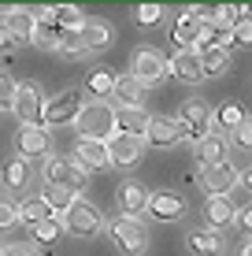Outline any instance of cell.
<instances>
[{"mask_svg":"<svg viewBox=\"0 0 252 256\" xmlns=\"http://www.w3.org/2000/svg\"><path fill=\"white\" fill-rule=\"evenodd\" d=\"M74 130L78 138L85 141H111L119 134V108L108 100H93L82 108V116L74 119Z\"/></svg>","mask_w":252,"mask_h":256,"instance_id":"1","label":"cell"},{"mask_svg":"<svg viewBox=\"0 0 252 256\" xmlns=\"http://www.w3.org/2000/svg\"><path fill=\"white\" fill-rule=\"evenodd\" d=\"M45 182L52 190H67L74 197H82L89 190V171L82 164H74V156H48L45 160Z\"/></svg>","mask_w":252,"mask_h":256,"instance_id":"2","label":"cell"},{"mask_svg":"<svg viewBox=\"0 0 252 256\" xmlns=\"http://www.w3.org/2000/svg\"><path fill=\"white\" fill-rule=\"evenodd\" d=\"M108 234H111V245L123 256H145V249H149V223L145 219L115 216L108 223Z\"/></svg>","mask_w":252,"mask_h":256,"instance_id":"3","label":"cell"},{"mask_svg":"<svg viewBox=\"0 0 252 256\" xmlns=\"http://www.w3.org/2000/svg\"><path fill=\"white\" fill-rule=\"evenodd\" d=\"M178 126H182V138L201 145L208 134H215V116L204 100H182V112H178Z\"/></svg>","mask_w":252,"mask_h":256,"instance_id":"4","label":"cell"},{"mask_svg":"<svg viewBox=\"0 0 252 256\" xmlns=\"http://www.w3.org/2000/svg\"><path fill=\"white\" fill-rule=\"evenodd\" d=\"M63 226H67V234H74V238H97L100 230H108L100 208L93 204V200H85V197H78L71 204V212L63 216Z\"/></svg>","mask_w":252,"mask_h":256,"instance_id":"5","label":"cell"},{"mask_svg":"<svg viewBox=\"0 0 252 256\" xmlns=\"http://www.w3.org/2000/svg\"><path fill=\"white\" fill-rule=\"evenodd\" d=\"M130 74L137 78V82L149 90V86H156V82H163V78L171 74V60H163L156 48H149V45H141L134 52V64H130Z\"/></svg>","mask_w":252,"mask_h":256,"instance_id":"6","label":"cell"},{"mask_svg":"<svg viewBox=\"0 0 252 256\" xmlns=\"http://www.w3.org/2000/svg\"><path fill=\"white\" fill-rule=\"evenodd\" d=\"M82 108H85V100H82V93H78V90H63V93L48 96V104H45V126H74V119L82 116Z\"/></svg>","mask_w":252,"mask_h":256,"instance_id":"7","label":"cell"},{"mask_svg":"<svg viewBox=\"0 0 252 256\" xmlns=\"http://www.w3.org/2000/svg\"><path fill=\"white\" fill-rule=\"evenodd\" d=\"M45 93L37 90V86H30V82H19V93H15V104H11V112H15V119L22 122V126H45Z\"/></svg>","mask_w":252,"mask_h":256,"instance_id":"8","label":"cell"},{"mask_svg":"<svg viewBox=\"0 0 252 256\" xmlns=\"http://www.w3.org/2000/svg\"><path fill=\"white\" fill-rule=\"evenodd\" d=\"M201 186H204L208 197H230L241 186V171L230 160L219 164V167H208V171H201Z\"/></svg>","mask_w":252,"mask_h":256,"instance_id":"9","label":"cell"},{"mask_svg":"<svg viewBox=\"0 0 252 256\" xmlns=\"http://www.w3.org/2000/svg\"><path fill=\"white\" fill-rule=\"evenodd\" d=\"M149 197H152V193L145 190L137 178H126V182H119V190H115V204H119V216H134V219L149 216Z\"/></svg>","mask_w":252,"mask_h":256,"instance_id":"10","label":"cell"},{"mask_svg":"<svg viewBox=\"0 0 252 256\" xmlns=\"http://www.w3.org/2000/svg\"><path fill=\"white\" fill-rule=\"evenodd\" d=\"M149 216L160 219V223H175V219L186 216V197L175 190H160L149 197Z\"/></svg>","mask_w":252,"mask_h":256,"instance_id":"11","label":"cell"},{"mask_svg":"<svg viewBox=\"0 0 252 256\" xmlns=\"http://www.w3.org/2000/svg\"><path fill=\"white\" fill-rule=\"evenodd\" d=\"M74 164H82L85 171H108L111 167V152H108V141H74Z\"/></svg>","mask_w":252,"mask_h":256,"instance_id":"12","label":"cell"},{"mask_svg":"<svg viewBox=\"0 0 252 256\" xmlns=\"http://www.w3.org/2000/svg\"><path fill=\"white\" fill-rule=\"evenodd\" d=\"M108 152H111V167H134L145 156V141L130 134H115L108 141Z\"/></svg>","mask_w":252,"mask_h":256,"instance_id":"13","label":"cell"},{"mask_svg":"<svg viewBox=\"0 0 252 256\" xmlns=\"http://www.w3.org/2000/svg\"><path fill=\"white\" fill-rule=\"evenodd\" d=\"M227 152H230V141H227V134H208L201 145H193V156H197V164L204 167H219V164H227Z\"/></svg>","mask_w":252,"mask_h":256,"instance_id":"14","label":"cell"},{"mask_svg":"<svg viewBox=\"0 0 252 256\" xmlns=\"http://www.w3.org/2000/svg\"><path fill=\"white\" fill-rule=\"evenodd\" d=\"M145 141H152L156 148H171V145H178V141H182V126H178V119H171V116H152V119H149V130H145Z\"/></svg>","mask_w":252,"mask_h":256,"instance_id":"15","label":"cell"},{"mask_svg":"<svg viewBox=\"0 0 252 256\" xmlns=\"http://www.w3.org/2000/svg\"><path fill=\"white\" fill-rule=\"evenodd\" d=\"M171 74L182 78L186 86H201L204 82V64H201V52H175L171 56Z\"/></svg>","mask_w":252,"mask_h":256,"instance_id":"16","label":"cell"},{"mask_svg":"<svg viewBox=\"0 0 252 256\" xmlns=\"http://www.w3.org/2000/svg\"><path fill=\"white\" fill-rule=\"evenodd\" d=\"M30 178H33V167H30V160H22V156L7 160L4 171H0V186L7 193H26L30 190Z\"/></svg>","mask_w":252,"mask_h":256,"instance_id":"17","label":"cell"},{"mask_svg":"<svg viewBox=\"0 0 252 256\" xmlns=\"http://www.w3.org/2000/svg\"><path fill=\"white\" fill-rule=\"evenodd\" d=\"M201 26L189 12H178V22L175 30H171V45H175L178 52H197V41H201Z\"/></svg>","mask_w":252,"mask_h":256,"instance_id":"18","label":"cell"},{"mask_svg":"<svg viewBox=\"0 0 252 256\" xmlns=\"http://www.w3.org/2000/svg\"><path fill=\"white\" fill-rule=\"evenodd\" d=\"M204 219H208V230H223V226L238 223V208H234L230 197H208L204 200Z\"/></svg>","mask_w":252,"mask_h":256,"instance_id":"19","label":"cell"},{"mask_svg":"<svg viewBox=\"0 0 252 256\" xmlns=\"http://www.w3.org/2000/svg\"><path fill=\"white\" fill-rule=\"evenodd\" d=\"M145 100H149V90H145L134 74L119 78V86H115V108H141L145 112Z\"/></svg>","mask_w":252,"mask_h":256,"instance_id":"20","label":"cell"},{"mask_svg":"<svg viewBox=\"0 0 252 256\" xmlns=\"http://www.w3.org/2000/svg\"><path fill=\"white\" fill-rule=\"evenodd\" d=\"M48 152V130L45 126H22L19 130V156L22 160H37Z\"/></svg>","mask_w":252,"mask_h":256,"instance_id":"21","label":"cell"},{"mask_svg":"<svg viewBox=\"0 0 252 256\" xmlns=\"http://www.w3.org/2000/svg\"><path fill=\"white\" fill-rule=\"evenodd\" d=\"M0 22H4L15 38H26V41L33 38V26H37L33 15H30V8H11V4H7V8L0 4Z\"/></svg>","mask_w":252,"mask_h":256,"instance_id":"22","label":"cell"},{"mask_svg":"<svg viewBox=\"0 0 252 256\" xmlns=\"http://www.w3.org/2000/svg\"><path fill=\"white\" fill-rule=\"evenodd\" d=\"M85 86H89V93L97 96V100H108V96H115V86H119V74L108 67H93L89 74H85Z\"/></svg>","mask_w":252,"mask_h":256,"instance_id":"23","label":"cell"},{"mask_svg":"<svg viewBox=\"0 0 252 256\" xmlns=\"http://www.w3.org/2000/svg\"><path fill=\"white\" fill-rule=\"evenodd\" d=\"M52 22H56L59 30H85L89 15H85L82 8H74V4H52Z\"/></svg>","mask_w":252,"mask_h":256,"instance_id":"24","label":"cell"},{"mask_svg":"<svg viewBox=\"0 0 252 256\" xmlns=\"http://www.w3.org/2000/svg\"><path fill=\"white\" fill-rule=\"evenodd\" d=\"M245 122V108H241L238 100H227V104H219L215 108V126H219V134H234V130Z\"/></svg>","mask_w":252,"mask_h":256,"instance_id":"25","label":"cell"},{"mask_svg":"<svg viewBox=\"0 0 252 256\" xmlns=\"http://www.w3.org/2000/svg\"><path fill=\"white\" fill-rule=\"evenodd\" d=\"M149 119L141 108H119V134H130V138H141L145 141V130H149Z\"/></svg>","mask_w":252,"mask_h":256,"instance_id":"26","label":"cell"},{"mask_svg":"<svg viewBox=\"0 0 252 256\" xmlns=\"http://www.w3.org/2000/svg\"><path fill=\"white\" fill-rule=\"evenodd\" d=\"M189 249H193V256H219L223 252V238L219 230H193L189 234Z\"/></svg>","mask_w":252,"mask_h":256,"instance_id":"27","label":"cell"},{"mask_svg":"<svg viewBox=\"0 0 252 256\" xmlns=\"http://www.w3.org/2000/svg\"><path fill=\"white\" fill-rule=\"evenodd\" d=\"M111 38H115V30H111L108 19H89V22H85V41H89V52L108 48Z\"/></svg>","mask_w":252,"mask_h":256,"instance_id":"28","label":"cell"},{"mask_svg":"<svg viewBox=\"0 0 252 256\" xmlns=\"http://www.w3.org/2000/svg\"><path fill=\"white\" fill-rule=\"evenodd\" d=\"M19 216H22V223L30 226H37V223H45V219H52V208L45 204V197H26L22 204H19Z\"/></svg>","mask_w":252,"mask_h":256,"instance_id":"29","label":"cell"},{"mask_svg":"<svg viewBox=\"0 0 252 256\" xmlns=\"http://www.w3.org/2000/svg\"><path fill=\"white\" fill-rule=\"evenodd\" d=\"M59 52H67V56H85V52H89L85 30H59Z\"/></svg>","mask_w":252,"mask_h":256,"instance_id":"30","label":"cell"},{"mask_svg":"<svg viewBox=\"0 0 252 256\" xmlns=\"http://www.w3.org/2000/svg\"><path fill=\"white\" fill-rule=\"evenodd\" d=\"M33 45L37 48H48V52H59V26L56 22H37L33 26Z\"/></svg>","mask_w":252,"mask_h":256,"instance_id":"31","label":"cell"},{"mask_svg":"<svg viewBox=\"0 0 252 256\" xmlns=\"http://www.w3.org/2000/svg\"><path fill=\"white\" fill-rule=\"evenodd\" d=\"M41 197H45V204L52 208V216H59V219H63L67 212H71V204L78 200L74 193H67V190H52V186H48L45 193H41Z\"/></svg>","mask_w":252,"mask_h":256,"instance_id":"32","label":"cell"},{"mask_svg":"<svg viewBox=\"0 0 252 256\" xmlns=\"http://www.w3.org/2000/svg\"><path fill=\"white\" fill-rule=\"evenodd\" d=\"M63 230H67V226H63V219H59V216H52V219H45V223H37V226H33V242H37V245H52V242H56V238L63 234Z\"/></svg>","mask_w":252,"mask_h":256,"instance_id":"33","label":"cell"},{"mask_svg":"<svg viewBox=\"0 0 252 256\" xmlns=\"http://www.w3.org/2000/svg\"><path fill=\"white\" fill-rule=\"evenodd\" d=\"M201 64H204V74H223V70L230 67V52H223V48H204L201 52Z\"/></svg>","mask_w":252,"mask_h":256,"instance_id":"34","label":"cell"},{"mask_svg":"<svg viewBox=\"0 0 252 256\" xmlns=\"http://www.w3.org/2000/svg\"><path fill=\"white\" fill-rule=\"evenodd\" d=\"M19 223H22L19 204H15V200H7V197H0V234L11 230V226H19Z\"/></svg>","mask_w":252,"mask_h":256,"instance_id":"35","label":"cell"},{"mask_svg":"<svg viewBox=\"0 0 252 256\" xmlns=\"http://www.w3.org/2000/svg\"><path fill=\"white\" fill-rule=\"evenodd\" d=\"M15 93H19V82H15L7 70H0V108H11V104H15Z\"/></svg>","mask_w":252,"mask_h":256,"instance_id":"36","label":"cell"},{"mask_svg":"<svg viewBox=\"0 0 252 256\" xmlns=\"http://www.w3.org/2000/svg\"><path fill=\"white\" fill-rule=\"evenodd\" d=\"M230 141H234L238 148H245V152H252V116H245V122L230 134Z\"/></svg>","mask_w":252,"mask_h":256,"instance_id":"37","label":"cell"},{"mask_svg":"<svg viewBox=\"0 0 252 256\" xmlns=\"http://www.w3.org/2000/svg\"><path fill=\"white\" fill-rule=\"evenodd\" d=\"M160 15H163V8H160V4H137L134 19L141 22V26H156V22H160Z\"/></svg>","mask_w":252,"mask_h":256,"instance_id":"38","label":"cell"},{"mask_svg":"<svg viewBox=\"0 0 252 256\" xmlns=\"http://www.w3.org/2000/svg\"><path fill=\"white\" fill-rule=\"evenodd\" d=\"M215 48H223V52H230L234 45H238V34L227 30V26H215V41H212Z\"/></svg>","mask_w":252,"mask_h":256,"instance_id":"39","label":"cell"},{"mask_svg":"<svg viewBox=\"0 0 252 256\" xmlns=\"http://www.w3.org/2000/svg\"><path fill=\"white\" fill-rule=\"evenodd\" d=\"M234 34H238V45H252V15H249V19H241V26Z\"/></svg>","mask_w":252,"mask_h":256,"instance_id":"40","label":"cell"},{"mask_svg":"<svg viewBox=\"0 0 252 256\" xmlns=\"http://www.w3.org/2000/svg\"><path fill=\"white\" fill-rule=\"evenodd\" d=\"M15 41H19V38H15V34L7 30L4 22H0V56H4V52H11V48H15Z\"/></svg>","mask_w":252,"mask_h":256,"instance_id":"41","label":"cell"},{"mask_svg":"<svg viewBox=\"0 0 252 256\" xmlns=\"http://www.w3.org/2000/svg\"><path fill=\"white\" fill-rule=\"evenodd\" d=\"M7 256H41L33 245H7Z\"/></svg>","mask_w":252,"mask_h":256,"instance_id":"42","label":"cell"},{"mask_svg":"<svg viewBox=\"0 0 252 256\" xmlns=\"http://www.w3.org/2000/svg\"><path fill=\"white\" fill-rule=\"evenodd\" d=\"M238 223L245 226V230H252V204H245V208L238 212Z\"/></svg>","mask_w":252,"mask_h":256,"instance_id":"43","label":"cell"},{"mask_svg":"<svg viewBox=\"0 0 252 256\" xmlns=\"http://www.w3.org/2000/svg\"><path fill=\"white\" fill-rule=\"evenodd\" d=\"M238 256H252V238H249V242H241V245H238Z\"/></svg>","mask_w":252,"mask_h":256,"instance_id":"44","label":"cell"},{"mask_svg":"<svg viewBox=\"0 0 252 256\" xmlns=\"http://www.w3.org/2000/svg\"><path fill=\"white\" fill-rule=\"evenodd\" d=\"M241 186H245V190L252 193V167H249V171H245V174H241Z\"/></svg>","mask_w":252,"mask_h":256,"instance_id":"45","label":"cell"},{"mask_svg":"<svg viewBox=\"0 0 252 256\" xmlns=\"http://www.w3.org/2000/svg\"><path fill=\"white\" fill-rule=\"evenodd\" d=\"M0 256H7V245H0Z\"/></svg>","mask_w":252,"mask_h":256,"instance_id":"46","label":"cell"}]
</instances>
